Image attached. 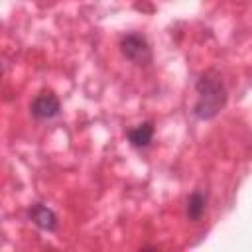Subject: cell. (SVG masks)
I'll use <instances>...</instances> for the list:
<instances>
[{
  "mask_svg": "<svg viewBox=\"0 0 252 252\" xmlns=\"http://www.w3.org/2000/svg\"><path fill=\"white\" fill-rule=\"evenodd\" d=\"M120 49H122V55L134 63H150L152 59V51H150V45L146 41L144 35L140 33H128L122 37L120 41Z\"/></svg>",
  "mask_w": 252,
  "mask_h": 252,
  "instance_id": "obj_2",
  "label": "cell"
},
{
  "mask_svg": "<svg viewBox=\"0 0 252 252\" xmlns=\"http://www.w3.org/2000/svg\"><path fill=\"white\" fill-rule=\"evenodd\" d=\"M30 219L33 220V224H37L43 230H55L57 228V217H55V213L49 207L41 205V203H35L30 209Z\"/></svg>",
  "mask_w": 252,
  "mask_h": 252,
  "instance_id": "obj_4",
  "label": "cell"
},
{
  "mask_svg": "<svg viewBox=\"0 0 252 252\" xmlns=\"http://www.w3.org/2000/svg\"><path fill=\"white\" fill-rule=\"evenodd\" d=\"M205 203H207V197L201 191L191 193V197L187 199V217L191 220H199L205 213Z\"/></svg>",
  "mask_w": 252,
  "mask_h": 252,
  "instance_id": "obj_6",
  "label": "cell"
},
{
  "mask_svg": "<svg viewBox=\"0 0 252 252\" xmlns=\"http://www.w3.org/2000/svg\"><path fill=\"white\" fill-rule=\"evenodd\" d=\"M199 100L195 104V116L199 118H213L226 102V91L220 79L213 73H205L197 81Z\"/></svg>",
  "mask_w": 252,
  "mask_h": 252,
  "instance_id": "obj_1",
  "label": "cell"
},
{
  "mask_svg": "<svg viewBox=\"0 0 252 252\" xmlns=\"http://www.w3.org/2000/svg\"><path fill=\"white\" fill-rule=\"evenodd\" d=\"M152 138H154V126H152V122H142V124H138L136 128H132L128 132V140L136 148H146L152 142Z\"/></svg>",
  "mask_w": 252,
  "mask_h": 252,
  "instance_id": "obj_5",
  "label": "cell"
},
{
  "mask_svg": "<svg viewBox=\"0 0 252 252\" xmlns=\"http://www.w3.org/2000/svg\"><path fill=\"white\" fill-rule=\"evenodd\" d=\"M30 110L35 118L39 120H49V118H55L61 110V104H59V98L51 93H41L37 94L32 104H30Z\"/></svg>",
  "mask_w": 252,
  "mask_h": 252,
  "instance_id": "obj_3",
  "label": "cell"
}]
</instances>
